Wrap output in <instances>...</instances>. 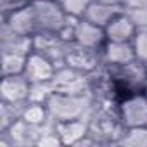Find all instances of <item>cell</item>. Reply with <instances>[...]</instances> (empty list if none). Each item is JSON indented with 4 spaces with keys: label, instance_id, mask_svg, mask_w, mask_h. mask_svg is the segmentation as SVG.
<instances>
[{
    "label": "cell",
    "instance_id": "cell-1",
    "mask_svg": "<svg viewBox=\"0 0 147 147\" xmlns=\"http://www.w3.org/2000/svg\"><path fill=\"white\" fill-rule=\"evenodd\" d=\"M125 130L126 126L119 118L118 104H94V111L88 119V135L97 145H118Z\"/></svg>",
    "mask_w": 147,
    "mask_h": 147
},
{
    "label": "cell",
    "instance_id": "cell-2",
    "mask_svg": "<svg viewBox=\"0 0 147 147\" xmlns=\"http://www.w3.org/2000/svg\"><path fill=\"white\" fill-rule=\"evenodd\" d=\"M111 78L118 104L128 95L147 90V66L140 61H131L123 66H106Z\"/></svg>",
    "mask_w": 147,
    "mask_h": 147
},
{
    "label": "cell",
    "instance_id": "cell-3",
    "mask_svg": "<svg viewBox=\"0 0 147 147\" xmlns=\"http://www.w3.org/2000/svg\"><path fill=\"white\" fill-rule=\"evenodd\" d=\"M50 118L55 123L88 118L94 111V99L90 95H69L54 92V95L45 104Z\"/></svg>",
    "mask_w": 147,
    "mask_h": 147
},
{
    "label": "cell",
    "instance_id": "cell-4",
    "mask_svg": "<svg viewBox=\"0 0 147 147\" xmlns=\"http://www.w3.org/2000/svg\"><path fill=\"white\" fill-rule=\"evenodd\" d=\"M36 33H61L69 21V16L61 7L59 0H33L31 2Z\"/></svg>",
    "mask_w": 147,
    "mask_h": 147
},
{
    "label": "cell",
    "instance_id": "cell-5",
    "mask_svg": "<svg viewBox=\"0 0 147 147\" xmlns=\"http://www.w3.org/2000/svg\"><path fill=\"white\" fill-rule=\"evenodd\" d=\"M52 123L54 119L45 125H31L21 118L7 130L0 131V147H36L40 137Z\"/></svg>",
    "mask_w": 147,
    "mask_h": 147
},
{
    "label": "cell",
    "instance_id": "cell-6",
    "mask_svg": "<svg viewBox=\"0 0 147 147\" xmlns=\"http://www.w3.org/2000/svg\"><path fill=\"white\" fill-rule=\"evenodd\" d=\"M54 90L69 95H90V75L75 67L62 66L55 69V75L50 80Z\"/></svg>",
    "mask_w": 147,
    "mask_h": 147
},
{
    "label": "cell",
    "instance_id": "cell-7",
    "mask_svg": "<svg viewBox=\"0 0 147 147\" xmlns=\"http://www.w3.org/2000/svg\"><path fill=\"white\" fill-rule=\"evenodd\" d=\"M71 42L57 33H36L33 36V52L49 59L57 69L66 66V55Z\"/></svg>",
    "mask_w": 147,
    "mask_h": 147
},
{
    "label": "cell",
    "instance_id": "cell-8",
    "mask_svg": "<svg viewBox=\"0 0 147 147\" xmlns=\"http://www.w3.org/2000/svg\"><path fill=\"white\" fill-rule=\"evenodd\" d=\"M119 118L126 128L147 126V94L138 92L125 97L118 104Z\"/></svg>",
    "mask_w": 147,
    "mask_h": 147
},
{
    "label": "cell",
    "instance_id": "cell-9",
    "mask_svg": "<svg viewBox=\"0 0 147 147\" xmlns=\"http://www.w3.org/2000/svg\"><path fill=\"white\" fill-rule=\"evenodd\" d=\"M66 66L75 67L78 71H83L87 75H92L94 71L104 66L102 61V50L97 49H88L83 45H78L75 42H71L66 55Z\"/></svg>",
    "mask_w": 147,
    "mask_h": 147
},
{
    "label": "cell",
    "instance_id": "cell-10",
    "mask_svg": "<svg viewBox=\"0 0 147 147\" xmlns=\"http://www.w3.org/2000/svg\"><path fill=\"white\" fill-rule=\"evenodd\" d=\"M0 52L30 55L33 52V36L16 33L5 21L0 24Z\"/></svg>",
    "mask_w": 147,
    "mask_h": 147
},
{
    "label": "cell",
    "instance_id": "cell-11",
    "mask_svg": "<svg viewBox=\"0 0 147 147\" xmlns=\"http://www.w3.org/2000/svg\"><path fill=\"white\" fill-rule=\"evenodd\" d=\"M73 42L78 43V45H83V47H88V49H97V50H102V47L106 45L107 38H106V30L90 23L88 19L82 18L76 21V28H75V38Z\"/></svg>",
    "mask_w": 147,
    "mask_h": 147
},
{
    "label": "cell",
    "instance_id": "cell-12",
    "mask_svg": "<svg viewBox=\"0 0 147 147\" xmlns=\"http://www.w3.org/2000/svg\"><path fill=\"white\" fill-rule=\"evenodd\" d=\"M30 80L24 75L2 76L0 83V100L2 102H28Z\"/></svg>",
    "mask_w": 147,
    "mask_h": 147
},
{
    "label": "cell",
    "instance_id": "cell-13",
    "mask_svg": "<svg viewBox=\"0 0 147 147\" xmlns=\"http://www.w3.org/2000/svg\"><path fill=\"white\" fill-rule=\"evenodd\" d=\"M55 66L43 55L31 52L26 59V67L23 75L30 82H50L55 75Z\"/></svg>",
    "mask_w": 147,
    "mask_h": 147
},
{
    "label": "cell",
    "instance_id": "cell-14",
    "mask_svg": "<svg viewBox=\"0 0 147 147\" xmlns=\"http://www.w3.org/2000/svg\"><path fill=\"white\" fill-rule=\"evenodd\" d=\"M135 59L131 42H106L102 47V61L106 66H123Z\"/></svg>",
    "mask_w": 147,
    "mask_h": 147
},
{
    "label": "cell",
    "instance_id": "cell-15",
    "mask_svg": "<svg viewBox=\"0 0 147 147\" xmlns=\"http://www.w3.org/2000/svg\"><path fill=\"white\" fill-rule=\"evenodd\" d=\"M88 119H90V116L55 123V130H57V135H59L62 145H76L83 137H87L88 135Z\"/></svg>",
    "mask_w": 147,
    "mask_h": 147
},
{
    "label": "cell",
    "instance_id": "cell-16",
    "mask_svg": "<svg viewBox=\"0 0 147 147\" xmlns=\"http://www.w3.org/2000/svg\"><path fill=\"white\" fill-rule=\"evenodd\" d=\"M104 30H106L107 42H131L135 33H137V28L131 23V19L126 14V11L118 14Z\"/></svg>",
    "mask_w": 147,
    "mask_h": 147
},
{
    "label": "cell",
    "instance_id": "cell-17",
    "mask_svg": "<svg viewBox=\"0 0 147 147\" xmlns=\"http://www.w3.org/2000/svg\"><path fill=\"white\" fill-rule=\"evenodd\" d=\"M2 21H5L19 35H26V36H35L36 35V23H35V14H33L31 4H28L23 9L9 14Z\"/></svg>",
    "mask_w": 147,
    "mask_h": 147
},
{
    "label": "cell",
    "instance_id": "cell-18",
    "mask_svg": "<svg viewBox=\"0 0 147 147\" xmlns=\"http://www.w3.org/2000/svg\"><path fill=\"white\" fill-rule=\"evenodd\" d=\"M125 11L123 5H111V4H104V2H97V0H92L87 12H85V19H88L90 23L106 28L118 14H121Z\"/></svg>",
    "mask_w": 147,
    "mask_h": 147
},
{
    "label": "cell",
    "instance_id": "cell-19",
    "mask_svg": "<svg viewBox=\"0 0 147 147\" xmlns=\"http://www.w3.org/2000/svg\"><path fill=\"white\" fill-rule=\"evenodd\" d=\"M28 102H2L0 100V131L7 130L18 119L23 118Z\"/></svg>",
    "mask_w": 147,
    "mask_h": 147
},
{
    "label": "cell",
    "instance_id": "cell-20",
    "mask_svg": "<svg viewBox=\"0 0 147 147\" xmlns=\"http://www.w3.org/2000/svg\"><path fill=\"white\" fill-rule=\"evenodd\" d=\"M28 55L19 54H2V76L11 75H23L26 67Z\"/></svg>",
    "mask_w": 147,
    "mask_h": 147
},
{
    "label": "cell",
    "instance_id": "cell-21",
    "mask_svg": "<svg viewBox=\"0 0 147 147\" xmlns=\"http://www.w3.org/2000/svg\"><path fill=\"white\" fill-rule=\"evenodd\" d=\"M54 85L52 82H31L30 83V94H28V102H36V104H47L49 99L54 95Z\"/></svg>",
    "mask_w": 147,
    "mask_h": 147
},
{
    "label": "cell",
    "instance_id": "cell-22",
    "mask_svg": "<svg viewBox=\"0 0 147 147\" xmlns=\"http://www.w3.org/2000/svg\"><path fill=\"white\" fill-rule=\"evenodd\" d=\"M23 119L31 123V125H45L50 121V114L45 104H36V102H28L23 113Z\"/></svg>",
    "mask_w": 147,
    "mask_h": 147
},
{
    "label": "cell",
    "instance_id": "cell-23",
    "mask_svg": "<svg viewBox=\"0 0 147 147\" xmlns=\"http://www.w3.org/2000/svg\"><path fill=\"white\" fill-rule=\"evenodd\" d=\"M118 145L125 147H147V126L126 128Z\"/></svg>",
    "mask_w": 147,
    "mask_h": 147
},
{
    "label": "cell",
    "instance_id": "cell-24",
    "mask_svg": "<svg viewBox=\"0 0 147 147\" xmlns=\"http://www.w3.org/2000/svg\"><path fill=\"white\" fill-rule=\"evenodd\" d=\"M90 2L92 0H59V4L64 9V12L69 18H76V19H82L85 16Z\"/></svg>",
    "mask_w": 147,
    "mask_h": 147
},
{
    "label": "cell",
    "instance_id": "cell-25",
    "mask_svg": "<svg viewBox=\"0 0 147 147\" xmlns=\"http://www.w3.org/2000/svg\"><path fill=\"white\" fill-rule=\"evenodd\" d=\"M131 45H133L137 61L147 64V30H137L131 40Z\"/></svg>",
    "mask_w": 147,
    "mask_h": 147
},
{
    "label": "cell",
    "instance_id": "cell-26",
    "mask_svg": "<svg viewBox=\"0 0 147 147\" xmlns=\"http://www.w3.org/2000/svg\"><path fill=\"white\" fill-rule=\"evenodd\" d=\"M126 14L130 16L131 23L135 24L137 30H147V7H138V9H125Z\"/></svg>",
    "mask_w": 147,
    "mask_h": 147
},
{
    "label": "cell",
    "instance_id": "cell-27",
    "mask_svg": "<svg viewBox=\"0 0 147 147\" xmlns=\"http://www.w3.org/2000/svg\"><path fill=\"white\" fill-rule=\"evenodd\" d=\"M31 4V0H0V12H2V19L7 18L9 14L23 9L24 5Z\"/></svg>",
    "mask_w": 147,
    "mask_h": 147
},
{
    "label": "cell",
    "instance_id": "cell-28",
    "mask_svg": "<svg viewBox=\"0 0 147 147\" xmlns=\"http://www.w3.org/2000/svg\"><path fill=\"white\" fill-rule=\"evenodd\" d=\"M125 9H138V7H147V0H125Z\"/></svg>",
    "mask_w": 147,
    "mask_h": 147
},
{
    "label": "cell",
    "instance_id": "cell-29",
    "mask_svg": "<svg viewBox=\"0 0 147 147\" xmlns=\"http://www.w3.org/2000/svg\"><path fill=\"white\" fill-rule=\"evenodd\" d=\"M97 2H104V4H111V5H123L125 0H97ZM125 7V5H123Z\"/></svg>",
    "mask_w": 147,
    "mask_h": 147
},
{
    "label": "cell",
    "instance_id": "cell-30",
    "mask_svg": "<svg viewBox=\"0 0 147 147\" xmlns=\"http://www.w3.org/2000/svg\"><path fill=\"white\" fill-rule=\"evenodd\" d=\"M145 94H147V90H145Z\"/></svg>",
    "mask_w": 147,
    "mask_h": 147
},
{
    "label": "cell",
    "instance_id": "cell-31",
    "mask_svg": "<svg viewBox=\"0 0 147 147\" xmlns=\"http://www.w3.org/2000/svg\"><path fill=\"white\" fill-rule=\"evenodd\" d=\"M31 2H33V0H31Z\"/></svg>",
    "mask_w": 147,
    "mask_h": 147
},
{
    "label": "cell",
    "instance_id": "cell-32",
    "mask_svg": "<svg viewBox=\"0 0 147 147\" xmlns=\"http://www.w3.org/2000/svg\"><path fill=\"white\" fill-rule=\"evenodd\" d=\"M145 66H147V64H145Z\"/></svg>",
    "mask_w": 147,
    "mask_h": 147
}]
</instances>
